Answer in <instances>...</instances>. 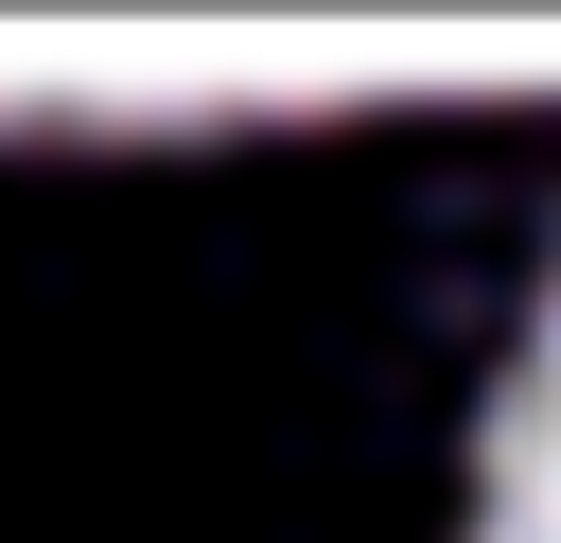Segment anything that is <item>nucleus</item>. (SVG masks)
I'll return each instance as SVG.
<instances>
[{
  "mask_svg": "<svg viewBox=\"0 0 561 543\" xmlns=\"http://www.w3.org/2000/svg\"><path fill=\"white\" fill-rule=\"evenodd\" d=\"M473 543H561V263H543L508 385H491V438H473Z\"/></svg>",
  "mask_w": 561,
  "mask_h": 543,
  "instance_id": "f257e3e1",
  "label": "nucleus"
}]
</instances>
